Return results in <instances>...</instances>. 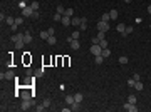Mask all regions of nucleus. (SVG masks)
<instances>
[{
  "mask_svg": "<svg viewBox=\"0 0 151 112\" xmlns=\"http://www.w3.org/2000/svg\"><path fill=\"white\" fill-rule=\"evenodd\" d=\"M91 54H92L94 57H96V55H101V54H103V47H101L99 44H92V45H91Z\"/></svg>",
  "mask_w": 151,
  "mask_h": 112,
  "instance_id": "obj_1",
  "label": "nucleus"
},
{
  "mask_svg": "<svg viewBox=\"0 0 151 112\" xmlns=\"http://www.w3.org/2000/svg\"><path fill=\"white\" fill-rule=\"evenodd\" d=\"M0 79H2V80H14V79H15V72H14V70H7L5 74L2 72V74H0Z\"/></svg>",
  "mask_w": 151,
  "mask_h": 112,
  "instance_id": "obj_2",
  "label": "nucleus"
},
{
  "mask_svg": "<svg viewBox=\"0 0 151 112\" xmlns=\"http://www.w3.org/2000/svg\"><path fill=\"white\" fill-rule=\"evenodd\" d=\"M111 29V25H109V22H104V20H101V22H97V30H101V32H108Z\"/></svg>",
  "mask_w": 151,
  "mask_h": 112,
  "instance_id": "obj_3",
  "label": "nucleus"
},
{
  "mask_svg": "<svg viewBox=\"0 0 151 112\" xmlns=\"http://www.w3.org/2000/svg\"><path fill=\"white\" fill-rule=\"evenodd\" d=\"M30 106H34V99H30V100H22L20 109H22V111H29V109H30Z\"/></svg>",
  "mask_w": 151,
  "mask_h": 112,
  "instance_id": "obj_4",
  "label": "nucleus"
},
{
  "mask_svg": "<svg viewBox=\"0 0 151 112\" xmlns=\"http://www.w3.org/2000/svg\"><path fill=\"white\" fill-rule=\"evenodd\" d=\"M34 12L35 10H32V7H25V8H22V17H32Z\"/></svg>",
  "mask_w": 151,
  "mask_h": 112,
  "instance_id": "obj_5",
  "label": "nucleus"
},
{
  "mask_svg": "<svg viewBox=\"0 0 151 112\" xmlns=\"http://www.w3.org/2000/svg\"><path fill=\"white\" fill-rule=\"evenodd\" d=\"M67 40H69V44H71V49H72V50H77V49L81 47L79 40H76V38H72V37H69Z\"/></svg>",
  "mask_w": 151,
  "mask_h": 112,
  "instance_id": "obj_6",
  "label": "nucleus"
},
{
  "mask_svg": "<svg viewBox=\"0 0 151 112\" xmlns=\"http://www.w3.org/2000/svg\"><path fill=\"white\" fill-rule=\"evenodd\" d=\"M124 111H129V112H138V107H136V104L126 102V104H124Z\"/></svg>",
  "mask_w": 151,
  "mask_h": 112,
  "instance_id": "obj_7",
  "label": "nucleus"
},
{
  "mask_svg": "<svg viewBox=\"0 0 151 112\" xmlns=\"http://www.w3.org/2000/svg\"><path fill=\"white\" fill-rule=\"evenodd\" d=\"M61 22H62V25H66V27H67V25H71V17L62 15V20H61Z\"/></svg>",
  "mask_w": 151,
  "mask_h": 112,
  "instance_id": "obj_8",
  "label": "nucleus"
},
{
  "mask_svg": "<svg viewBox=\"0 0 151 112\" xmlns=\"http://www.w3.org/2000/svg\"><path fill=\"white\" fill-rule=\"evenodd\" d=\"M143 87H144V85H143V82H141V80H136V82H134V89H136L138 92H141V90H143Z\"/></svg>",
  "mask_w": 151,
  "mask_h": 112,
  "instance_id": "obj_9",
  "label": "nucleus"
},
{
  "mask_svg": "<svg viewBox=\"0 0 151 112\" xmlns=\"http://www.w3.org/2000/svg\"><path fill=\"white\" fill-rule=\"evenodd\" d=\"M24 42H25V44H30V42H32V35H30V32H25V34H24Z\"/></svg>",
  "mask_w": 151,
  "mask_h": 112,
  "instance_id": "obj_10",
  "label": "nucleus"
},
{
  "mask_svg": "<svg viewBox=\"0 0 151 112\" xmlns=\"http://www.w3.org/2000/svg\"><path fill=\"white\" fill-rule=\"evenodd\" d=\"M116 30H117L119 34H124V30H126V25H124V24H119V25H116Z\"/></svg>",
  "mask_w": 151,
  "mask_h": 112,
  "instance_id": "obj_11",
  "label": "nucleus"
},
{
  "mask_svg": "<svg viewBox=\"0 0 151 112\" xmlns=\"http://www.w3.org/2000/svg\"><path fill=\"white\" fill-rule=\"evenodd\" d=\"M49 37H50V34H49L47 30H42V32H40V38H42V40H47Z\"/></svg>",
  "mask_w": 151,
  "mask_h": 112,
  "instance_id": "obj_12",
  "label": "nucleus"
},
{
  "mask_svg": "<svg viewBox=\"0 0 151 112\" xmlns=\"http://www.w3.org/2000/svg\"><path fill=\"white\" fill-rule=\"evenodd\" d=\"M81 109V102H72L71 104V111H79Z\"/></svg>",
  "mask_w": 151,
  "mask_h": 112,
  "instance_id": "obj_13",
  "label": "nucleus"
},
{
  "mask_svg": "<svg viewBox=\"0 0 151 112\" xmlns=\"http://www.w3.org/2000/svg\"><path fill=\"white\" fill-rule=\"evenodd\" d=\"M71 24H72L74 27H79V25H81V19H79V17H74V19L71 20Z\"/></svg>",
  "mask_w": 151,
  "mask_h": 112,
  "instance_id": "obj_14",
  "label": "nucleus"
},
{
  "mask_svg": "<svg viewBox=\"0 0 151 112\" xmlns=\"http://www.w3.org/2000/svg\"><path fill=\"white\" fill-rule=\"evenodd\" d=\"M32 95H34V94H29V92H24V94H22V100H30V99H32Z\"/></svg>",
  "mask_w": 151,
  "mask_h": 112,
  "instance_id": "obj_15",
  "label": "nucleus"
},
{
  "mask_svg": "<svg viewBox=\"0 0 151 112\" xmlns=\"http://www.w3.org/2000/svg\"><path fill=\"white\" fill-rule=\"evenodd\" d=\"M66 102H67V104H69V106H71V104H72V102H76L74 95H72V94H71V95H66Z\"/></svg>",
  "mask_w": 151,
  "mask_h": 112,
  "instance_id": "obj_16",
  "label": "nucleus"
},
{
  "mask_svg": "<svg viewBox=\"0 0 151 112\" xmlns=\"http://www.w3.org/2000/svg\"><path fill=\"white\" fill-rule=\"evenodd\" d=\"M55 42H57V38H55V35H50V37L47 38V44H49V45H54Z\"/></svg>",
  "mask_w": 151,
  "mask_h": 112,
  "instance_id": "obj_17",
  "label": "nucleus"
},
{
  "mask_svg": "<svg viewBox=\"0 0 151 112\" xmlns=\"http://www.w3.org/2000/svg\"><path fill=\"white\" fill-rule=\"evenodd\" d=\"M101 20H104V22H109V20H111V15H109V12H108V13H103V15H101Z\"/></svg>",
  "mask_w": 151,
  "mask_h": 112,
  "instance_id": "obj_18",
  "label": "nucleus"
},
{
  "mask_svg": "<svg viewBox=\"0 0 151 112\" xmlns=\"http://www.w3.org/2000/svg\"><path fill=\"white\" fill-rule=\"evenodd\" d=\"M94 60H96V64H97V65H101V64L104 62V57H103V55H96V59H94Z\"/></svg>",
  "mask_w": 151,
  "mask_h": 112,
  "instance_id": "obj_19",
  "label": "nucleus"
},
{
  "mask_svg": "<svg viewBox=\"0 0 151 112\" xmlns=\"http://www.w3.org/2000/svg\"><path fill=\"white\" fill-rule=\"evenodd\" d=\"M128 102H131V104H136V102H138L136 95H133V94H131V95H128Z\"/></svg>",
  "mask_w": 151,
  "mask_h": 112,
  "instance_id": "obj_20",
  "label": "nucleus"
},
{
  "mask_svg": "<svg viewBox=\"0 0 151 112\" xmlns=\"http://www.w3.org/2000/svg\"><path fill=\"white\" fill-rule=\"evenodd\" d=\"M109 15H111V20H116L119 13H117V10H111V12H109Z\"/></svg>",
  "mask_w": 151,
  "mask_h": 112,
  "instance_id": "obj_21",
  "label": "nucleus"
},
{
  "mask_svg": "<svg viewBox=\"0 0 151 112\" xmlns=\"http://www.w3.org/2000/svg\"><path fill=\"white\" fill-rule=\"evenodd\" d=\"M5 24H7V25H14V24H15V19H14V17H7Z\"/></svg>",
  "mask_w": 151,
  "mask_h": 112,
  "instance_id": "obj_22",
  "label": "nucleus"
},
{
  "mask_svg": "<svg viewBox=\"0 0 151 112\" xmlns=\"http://www.w3.org/2000/svg\"><path fill=\"white\" fill-rule=\"evenodd\" d=\"M15 24H17V25H22V24H24V17H22V15L15 17Z\"/></svg>",
  "mask_w": 151,
  "mask_h": 112,
  "instance_id": "obj_23",
  "label": "nucleus"
},
{
  "mask_svg": "<svg viewBox=\"0 0 151 112\" xmlns=\"http://www.w3.org/2000/svg\"><path fill=\"white\" fill-rule=\"evenodd\" d=\"M101 55L106 59V57H109V55H111V50H109V49H103V54H101Z\"/></svg>",
  "mask_w": 151,
  "mask_h": 112,
  "instance_id": "obj_24",
  "label": "nucleus"
},
{
  "mask_svg": "<svg viewBox=\"0 0 151 112\" xmlns=\"http://www.w3.org/2000/svg\"><path fill=\"white\" fill-rule=\"evenodd\" d=\"M74 99H76V102H82L84 95H82V94H74Z\"/></svg>",
  "mask_w": 151,
  "mask_h": 112,
  "instance_id": "obj_25",
  "label": "nucleus"
},
{
  "mask_svg": "<svg viewBox=\"0 0 151 112\" xmlns=\"http://www.w3.org/2000/svg\"><path fill=\"white\" fill-rule=\"evenodd\" d=\"M64 15H67V17H72V15H74V10H72V8H66Z\"/></svg>",
  "mask_w": 151,
  "mask_h": 112,
  "instance_id": "obj_26",
  "label": "nucleus"
},
{
  "mask_svg": "<svg viewBox=\"0 0 151 112\" xmlns=\"http://www.w3.org/2000/svg\"><path fill=\"white\" fill-rule=\"evenodd\" d=\"M119 64H123V65H126V64H128V57H126V55H123V57H119Z\"/></svg>",
  "mask_w": 151,
  "mask_h": 112,
  "instance_id": "obj_27",
  "label": "nucleus"
},
{
  "mask_svg": "<svg viewBox=\"0 0 151 112\" xmlns=\"http://www.w3.org/2000/svg\"><path fill=\"white\" fill-rule=\"evenodd\" d=\"M104 37H106V32H101V30H97V38H99V40H104Z\"/></svg>",
  "mask_w": 151,
  "mask_h": 112,
  "instance_id": "obj_28",
  "label": "nucleus"
},
{
  "mask_svg": "<svg viewBox=\"0 0 151 112\" xmlns=\"http://www.w3.org/2000/svg\"><path fill=\"white\" fill-rule=\"evenodd\" d=\"M30 7H32V10H39V2H30Z\"/></svg>",
  "mask_w": 151,
  "mask_h": 112,
  "instance_id": "obj_29",
  "label": "nucleus"
},
{
  "mask_svg": "<svg viewBox=\"0 0 151 112\" xmlns=\"http://www.w3.org/2000/svg\"><path fill=\"white\" fill-rule=\"evenodd\" d=\"M64 12H66V8H64L62 5H57V13H61V15H64Z\"/></svg>",
  "mask_w": 151,
  "mask_h": 112,
  "instance_id": "obj_30",
  "label": "nucleus"
},
{
  "mask_svg": "<svg viewBox=\"0 0 151 112\" xmlns=\"http://www.w3.org/2000/svg\"><path fill=\"white\" fill-rule=\"evenodd\" d=\"M124 34H126V35L133 34V27H131V25H126V30H124Z\"/></svg>",
  "mask_w": 151,
  "mask_h": 112,
  "instance_id": "obj_31",
  "label": "nucleus"
},
{
  "mask_svg": "<svg viewBox=\"0 0 151 112\" xmlns=\"http://www.w3.org/2000/svg\"><path fill=\"white\" fill-rule=\"evenodd\" d=\"M24 44H25L24 40H17V42H15V47H17V49H22V47H24Z\"/></svg>",
  "mask_w": 151,
  "mask_h": 112,
  "instance_id": "obj_32",
  "label": "nucleus"
},
{
  "mask_svg": "<svg viewBox=\"0 0 151 112\" xmlns=\"http://www.w3.org/2000/svg\"><path fill=\"white\" fill-rule=\"evenodd\" d=\"M99 45L103 47V49H108V40L104 38V40H99Z\"/></svg>",
  "mask_w": 151,
  "mask_h": 112,
  "instance_id": "obj_33",
  "label": "nucleus"
},
{
  "mask_svg": "<svg viewBox=\"0 0 151 112\" xmlns=\"http://www.w3.org/2000/svg\"><path fill=\"white\" fill-rule=\"evenodd\" d=\"M54 20H55V22H61V20H62V15H61V13H54Z\"/></svg>",
  "mask_w": 151,
  "mask_h": 112,
  "instance_id": "obj_34",
  "label": "nucleus"
},
{
  "mask_svg": "<svg viewBox=\"0 0 151 112\" xmlns=\"http://www.w3.org/2000/svg\"><path fill=\"white\" fill-rule=\"evenodd\" d=\"M134 82H136V80H134L133 77H131V79H128V85H129V87H134Z\"/></svg>",
  "mask_w": 151,
  "mask_h": 112,
  "instance_id": "obj_35",
  "label": "nucleus"
},
{
  "mask_svg": "<svg viewBox=\"0 0 151 112\" xmlns=\"http://www.w3.org/2000/svg\"><path fill=\"white\" fill-rule=\"evenodd\" d=\"M42 104H44V107L47 109V107L50 106V99H44V102H42Z\"/></svg>",
  "mask_w": 151,
  "mask_h": 112,
  "instance_id": "obj_36",
  "label": "nucleus"
},
{
  "mask_svg": "<svg viewBox=\"0 0 151 112\" xmlns=\"http://www.w3.org/2000/svg\"><path fill=\"white\" fill-rule=\"evenodd\" d=\"M79 35H81V32H79V30H76V32H72V38H76V40L79 38Z\"/></svg>",
  "mask_w": 151,
  "mask_h": 112,
  "instance_id": "obj_37",
  "label": "nucleus"
},
{
  "mask_svg": "<svg viewBox=\"0 0 151 112\" xmlns=\"http://www.w3.org/2000/svg\"><path fill=\"white\" fill-rule=\"evenodd\" d=\"M35 111H39V112L45 111V107H44V104H40V106H37V107H35Z\"/></svg>",
  "mask_w": 151,
  "mask_h": 112,
  "instance_id": "obj_38",
  "label": "nucleus"
},
{
  "mask_svg": "<svg viewBox=\"0 0 151 112\" xmlns=\"http://www.w3.org/2000/svg\"><path fill=\"white\" fill-rule=\"evenodd\" d=\"M17 27H19V25L14 24V25H10V30H12V32H17Z\"/></svg>",
  "mask_w": 151,
  "mask_h": 112,
  "instance_id": "obj_39",
  "label": "nucleus"
},
{
  "mask_svg": "<svg viewBox=\"0 0 151 112\" xmlns=\"http://www.w3.org/2000/svg\"><path fill=\"white\" fill-rule=\"evenodd\" d=\"M19 5H20V8H25V7H29V5H27V2H20Z\"/></svg>",
  "mask_w": 151,
  "mask_h": 112,
  "instance_id": "obj_40",
  "label": "nucleus"
},
{
  "mask_svg": "<svg viewBox=\"0 0 151 112\" xmlns=\"http://www.w3.org/2000/svg\"><path fill=\"white\" fill-rule=\"evenodd\" d=\"M91 42H92V44H99V38H97V37H92V38H91Z\"/></svg>",
  "mask_w": 151,
  "mask_h": 112,
  "instance_id": "obj_41",
  "label": "nucleus"
},
{
  "mask_svg": "<svg viewBox=\"0 0 151 112\" xmlns=\"http://www.w3.org/2000/svg\"><path fill=\"white\" fill-rule=\"evenodd\" d=\"M148 13H150V15H151V5H150V7H148Z\"/></svg>",
  "mask_w": 151,
  "mask_h": 112,
  "instance_id": "obj_42",
  "label": "nucleus"
},
{
  "mask_svg": "<svg viewBox=\"0 0 151 112\" xmlns=\"http://www.w3.org/2000/svg\"><path fill=\"white\" fill-rule=\"evenodd\" d=\"M124 2H126V3H131V2H133V0H124Z\"/></svg>",
  "mask_w": 151,
  "mask_h": 112,
  "instance_id": "obj_43",
  "label": "nucleus"
},
{
  "mask_svg": "<svg viewBox=\"0 0 151 112\" xmlns=\"http://www.w3.org/2000/svg\"><path fill=\"white\" fill-rule=\"evenodd\" d=\"M20 2H29V0H20Z\"/></svg>",
  "mask_w": 151,
  "mask_h": 112,
  "instance_id": "obj_44",
  "label": "nucleus"
},
{
  "mask_svg": "<svg viewBox=\"0 0 151 112\" xmlns=\"http://www.w3.org/2000/svg\"><path fill=\"white\" fill-rule=\"evenodd\" d=\"M150 17H151V15H150Z\"/></svg>",
  "mask_w": 151,
  "mask_h": 112,
  "instance_id": "obj_45",
  "label": "nucleus"
},
{
  "mask_svg": "<svg viewBox=\"0 0 151 112\" xmlns=\"http://www.w3.org/2000/svg\"><path fill=\"white\" fill-rule=\"evenodd\" d=\"M150 27H151V25H150Z\"/></svg>",
  "mask_w": 151,
  "mask_h": 112,
  "instance_id": "obj_46",
  "label": "nucleus"
}]
</instances>
